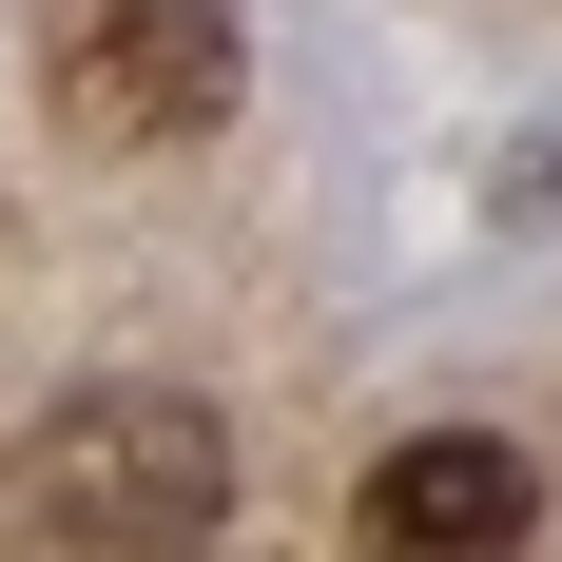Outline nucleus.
Instances as JSON below:
<instances>
[{
  "label": "nucleus",
  "instance_id": "f03ea898",
  "mask_svg": "<svg viewBox=\"0 0 562 562\" xmlns=\"http://www.w3.org/2000/svg\"><path fill=\"white\" fill-rule=\"evenodd\" d=\"M40 98L78 156H194L252 98V20L233 0H58L40 20Z\"/></svg>",
  "mask_w": 562,
  "mask_h": 562
},
{
  "label": "nucleus",
  "instance_id": "f257e3e1",
  "mask_svg": "<svg viewBox=\"0 0 562 562\" xmlns=\"http://www.w3.org/2000/svg\"><path fill=\"white\" fill-rule=\"evenodd\" d=\"M20 524H58L78 562H194L233 524V427L194 389H58L20 427Z\"/></svg>",
  "mask_w": 562,
  "mask_h": 562
},
{
  "label": "nucleus",
  "instance_id": "20e7f679",
  "mask_svg": "<svg viewBox=\"0 0 562 562\" xmlns=\"http://www.w3.org/2000/svg\"><path fill=\"white\" fill-rule=\"evenodd\" d=\"M505 214H524V233H562V136H543V156L505 175Z\"/></svg>",
  "mask_w": 562,
  "mask_h": 562
},
{
  "label": "nucleus",
  "instance_id": "7ed1b4c3",
  "mask_svg": "<svg viewBox=\"0 0 562 562\" xmlns=\"http://www.w3.org/2000/svg\"><path fill=\"white\" fill-rule=\"evenodd\" d=\"M349 543L369 562H524L543 543V465L505 427H407L369 485H349Z\"/></svg>",
  "mask_w": 562,
  "mask_h": 562
}]
</instances>
